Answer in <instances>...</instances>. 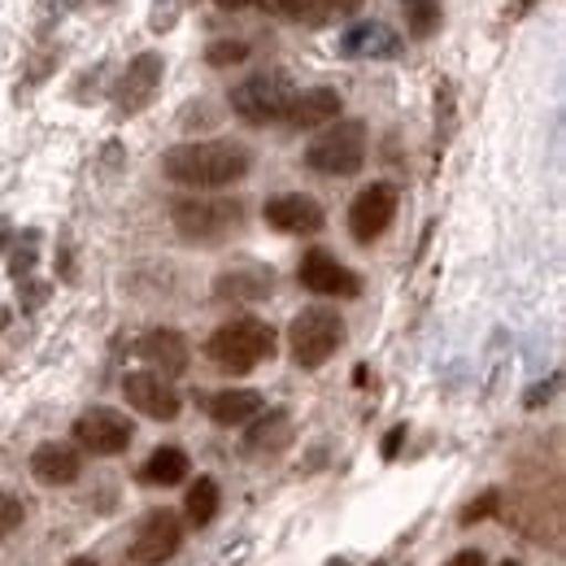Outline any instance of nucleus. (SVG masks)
Listing matches in <instances>:
<instances>
[{"label": "nucleus", "mask_w": 566, "mask_h": 566, "mask_svg": "<svg viewBox=\"0 0 566 566\" xmlns=\"http://www.w3.org/2000/svg\"><path fill=\"white\" fill-rule=\"evenodd\" d=\"M140 357L157 370V375H184L188 370V361H192V349H188V340L175 332V327H157V332H148L140 340Z\"/></svg>", "instance_id": "16"}, {"label": "nucleus", "mask_w": 566, "mask_h": 566, "mask_svg": "<svg viewBox=\"0 0 566 566\" xmlns=\"http://www.w3.org/2000/svg\"><path fill=\"white\" fill-rule=\"evenodd\" d=\"M262 213H266V222H271L275 231H283V235H314V231H323V222H327L323 206H318L314 197H305V192L271 197Z\"/></svg>", "instance_id": "13"}, {"label": "nucleus", "mask_w": 566, "mask_h": 566, "mask_svg": "<svg viewBox=\"0 0 566 566\" xmlns=\"http://www.w3.org/2000/svg\"><path fill=\"white\" fill-rule=\"evenodd\" d=\"M340 53H345V57H397V53H401V40H397L392 27L366 18V22H357V27L345 31Z\"/></svg>", "instance_id": "17"}, {"label": "nucleus", "mask_w": 566, "mask_h": 566, "mask_svg": "<svg viewBox=\"0 0 566 566\" xmlns=\"http://www.w3.org/2000/svg\"><path fill=\"white\" fill-rule=\"evenodd\" d=\"M401 440H406V427H392V431H388V440H384V458H397Z\"/></svg>", "instance_id": "29"}, {"label": "nucleus", "mask_w": 566, "mask_h": 566, "mask_svg": "<svg viewBox=\"0 0 566 566\" xmlns=\"http://www.w3.org/2000/svg\"><path fill=\"white\" fill-rule=\"evenodd\" d=\"M123 397H127L132 410H140L144 419H157V423H170V419H179V410H184V397H179L175 384H170L166 375H157V370H132V375L123 379Z\"/></svg>", "instance_id": "9"}, {"label": "nucleus", "mask_w": 566, "mask_h": 566, "mask_svg": "<svg viewBox=\"0 0 566 566\" xmlns=\"http://www.w3.org/2000/svg\"><path fill=\"white\" fill-rule=\"evenodd\" d=\"M401 13L415 40H431L440 31V0H401Z\"/></svg>", "instance_id": "23"}, {"label": "nucleus", "mask_w": 566, "mask_h": 566, "mask_svg": "<svg viewBox=\"0 0 566 566\" xmlns=\"http://www.w3.org/2000/svg\"><path fill=\"white\" fill-rule=\"evenodd\" d=\"M66 566H96V563H92V558H71Z\"/></svg>", "instance_id": "31"}, {"label": "nucleus", "mask_w": 566, "mask_h": 566, "mask_svg": "<svg viewBox=\"0 0 566 566\" xmlns=\"http://www.w3.org/2000/svg\"><path fill=\"white\" fill-rule=\"evenodd\" d=\"M496 510H501V493H496V489H489L480 501H471V505L462 510V523H467V527H471V523H484V518H493Z\"/></svg>", "instance_id": "27"}, {"label": "nucleus", "mask_w": 566, "mask_h": 566, "mask_svg": "<svg viewBox=\"0 0 566 566\" xmlns=\"http://www.w3.org/2000/svg\"><path fill=\"white\" fill-rule=\"evenodd\" d=\"M340 92L336 87H305V92H292V101H287V114H283V123L287 127H327V123H336L340 118Z\"/></svg>", "instance_id": "14"}, {"label": "nucleus", "mask_w": 566, "mask_h": 566, "mask_svg": "<svg viewBox=\"0 0 566 566\" xmlns=\"http://www.w3.org/2000/svg\"><path fill=\"white\" fill-rule=\"evenodd\" d=\"M170 222L192 244H218L244 222V201H235V197L231 201L227 197H197L192 192V197H179L170 206Z\"/></svg>", "instance_id": "4"}, {"label": "nucleus", "mask_w": 566, "mask_h": 566, "mask_svg": "<svg viewBox=\"0 0 566 566\" xmlns=\"http://www.w3.org/2000/svg\"><path fill=\"white\" fill-rule=\"evenodd\" d=\"M184 545V518L175 510H148L132 536V563L161 566Z\"/></svg>", "instance_id": "8"}, {"label": "nucleus", "mask_w": 566, "mask_h": 566, "mask_svg": "<svg viewBox=\"0 0 566 566\" xmlns=\"http://www.w3.org/2000/svg\"><path fill=\"white\" fill-rule=\"evenodd\" d=\"M161 170L170 184L210 192V188H231L253 170V153L235 140H188L166 148Z\"/></svg>", "instance_id": "1"}, {"label": "nucleus", "mask_w": 566, "mask_h": 566, "mask_svg": "<svg viewBox=\"0 0 566 566\" xmlns=\"http://www.w3.org/2000/svg\"><path fill=\"white\" fill-rule=\"evenodd\" d=\"M266 410V397L258 388H222L210 397V419L218 427H240L253 423Z\"/></svg>", "instance_id": "18"}, {"label": "nucleus", "mask_w": 566, "mask_h": 566, "mask_svg": "<svg viewBox=\"0 0 566 566\" xmlns=\"http://www.w3.org/2000/svg\"><path fill=\"white\" fill-rule=\"evenodd\" d=\"M397 206H401V197H397L392 184H370V188H361L354 197V206H349V235H354L357 244L379 240V235L392 227Z\"/></svg>", "instance_id": "10"}, {"label": "nucleus", "mask_w": 566, "mask_h": 566, "mask_svg": "<svg viewBox=\"0 0 566 566\" xmlns=\"http://www.w3.org/2000/svg\"><path fill=\"white\" fill-rule=\"evenodd\" d=\"M22 518H27V505H22L13 493H4V489H0V541H4V536H13V532L22 527Z\"/></svg>", "instance_id": "24"}, {"label": "nucleus", "mask_w": 566, "mask_h": 566, "mask_svg": "<svg viewBox=\"0 0 566 566\" xmlns=\"http://www.w3.org/2000/svg\"><path fill=\"white\" fill-rule=\"evenodd\" d=\"M266 4H275V13H280V18L310 22V27H314V13H318V4H323V0H266Z\"/></svg>", "instance_id": "26"}, {"label": "nucleus", "mask_w": 566, "mask_h": 566, "mask_svg": "<svg viewBox=\"0 0 566 566\" xmlns=\"http://www.w3.org/2000/svg\"><path fill=\"white\" fill-rule=\"evenodd\" d=\"M161 74H166V62H161V53H140L127 74L118 78V92H114V105H118V114H140L153 105V96L161 92Z\"/></svg>", "instance_id": "12"}, {"label": "nucleus", "mask_w": 566, "mask_h": 566, "mask_svg": "<svg viewBox=\"0 0 566 566\" xmlns=\"http://www.w3.org/2000/svg\"><path fill=\"white\" fill-rule=\"evenodd\" d=\"M501 566H518V563H501Z\"/></svg>", "instance_id": "32"}, {"label": "nucleus", "mask_w": 566, "mask_h": 566, "mask_svg": "<svg viewBox=\"0 0 566 566\" xmlns=\"http://www.w3.org/2000/svg\"><path fill=\"white\" fill-rule=\"evenodd\" d=\"M275 349H280L275 327H266L262 318H231V323H222L206 340L210 361L218 370H227V375H249L253 366L271 361Z\"/></svg>", "instance_id": "2"}, {"label": "nucleus", "mask_w": 566, "mask_h": 566, "mask_svg": "<svg viewBox=\"0 0 566 566\" xmlns=\"http://www.w3.org/2000/svg\"><path fill=\"white\" fill-rule=\"evenodd\" d=\"M444 566H484V554L480 549H462V554H453Z\"/></svg>", "instance_id": "28"}, {"label": "nucleus", "mask_w": 566, "mask_h": 566, "mask_svg": "<svg viewBox=\"0 0 566 566\" xmlns=\"http://www.w3.org/2000/svg\"><path fill=\"white\" fill-rule=\"evenodd\" d=\"M188 471H192L188 453H184V449H175V444H161V449H157V453L140 467V484H153V489H175V484H184V480H188Z\"/></svg>", "instance_id": "20"}, {"label": "nucleus", "mask_w": 566, "mask_h": 566, "mask_svg": "<svg viewBox=\"0 0 566 566\" xmlns=\"http://www.w3.org/2000/svg\"><path fill=\"white\" fill-rule=\"evenodd\" d=\"M305 166L332 179H349L366 166V123L361 118H336L323 127V136L305 148Z\"/></svg>", "instance_id": "5"}, {"label": "nucleus", "mask_w": 566, "mask_h": 566, "mask_svg": "<svg viewBox=\"0 0 566 566\" xmlns=\"http://www.w3.org/2000/svg\"><path fill=\"white\" fill-rule=\"evenodd\" d=\"M218 501H222L218 480H210V475H197V484L188 489V501H184L188 523H192V527H210L213 514H218Z\"/></svg>", "instance_id": "21"}, {"label": "nucleus", "mask_w": 566, "mask_h": 566, "mask_svg": "<svg viewBox=\"0 0 566 566\" xmlns=\"http://www.w3.org/2000/svg\"><path fill=\"white\" fill-rule=\"evenodd\" d=\"M296 280H301L305 292H314V296H336V301H349V296L361 292V280H357L345 262H336L327 249H310V253L301 258Z\"/></svg>", "instance_id": "11"}, {"label": "nucleus", "mask_w": 566, "mask_h": 566, "mask_svg": "<svg viewBox=\"0 0 566 566\" xmlns=\"http://www.w3.org/2000/svg\"><path fill=\"white\" fill-rule=\"evenodd\" d=\"M218 9H258V4H266V0H213Z\"/></svg>", "instance_id": "30"}, {"label": "nucleus", "mask_w": 566, "mask_h": 566, "mask_svg": "<svg viewBox=\"0 0 566 566\" xmlns=\"http://www.w3.org/2000/svg\"><path fill=\"white\" fill-rule=\"evenodd\" d=\"M275 287V275L266 266H235L213 280V296L222 301H266Z\"/></svg>", "instance_id": "19"}, {"label": "nucleus", "mask_w": 566, "mask_h": 566, "mask_svg": "<svg viewBox=\"0 0 566 566\" xmlns=\"http://www.w3.org/2000/svg\"><path fill=\"white\" fill-rule=\"evenodd\" d=\"M31 475H35L44 489H66V484H74V480L83 475V458H78L74 444L49 440V444H40V449L31 453Z\"/></svg>", "instance_id": "15"}, {"label": "nucleus", "mask_w": 566, "mask_h": 566, "mask_svg": "<svg viewBox=\"0 0 566 566\" xmlns=\"http://www.w3.org/2000/svg\"><path fill=\"white\" fill-rule=\"evenodd\" d=\"M287 101H292V83L283 71H262L249 74L244 83L231 87V109L249 123V127H266V123H280L287 114Z\"/></svg>", "instance_id": "6"}, {"label": "nucleus", "mask_w": 566, "mask_h": 566, "mask_svg": "<svg viewBox=\"0 0 566 566\" xmlns=\"http://www.w3.org/2000/svg\"><path fill=\"white\" fill-rule=\"evenodd\" d=\"M287 440H292V419H287L283 410H275V415H266L262 423L249 431L244 449H249V453H275V449H283Z\"/></svg>", "instance_id": "22"}, {"label": "nucleus", "mask_w": 566, "mask_h": 566, "mask_svg": "<svg viewBox=\"0 0 566 566\" xmlns=\"http://www.w3.org/2000/svg\"><path fill=\"white\" fill-rule=\"evenodd\" d=\"M345 345V318L332 310V305H310L292 318L287 327V349H292V361L301 370H318L327 366L336 349Z\"/></svg>", "instance_id": "3"}, {"label": "nucleus", "mask_w": 566, "mask_h": 566, "mask_svg": "<svg viewBox=\"0 0 566 566\" xmlns=\"http://www.w3.org/2000/svg\"><path fill=\"white\" fill-rule=\"evenodd\" d=\"M132 436H136V427L127 423V415H118L109 406H92L74 419V444H83L96 458H118L132 444Z\"/></svg>", "instance_id": "7"}, {"label": "nucleus", "mask_w": 566, "mask_h": 566, "mask_svg": "<svg viewBox=\"0 0 566 566\" xmlns=\"http://www.w3.org/2000/svg\"><path fill=\"white\" fill-rule=\"evenodd\" d=\"M244 57H249V44H240V40H218V44H210V53H206L210 66H240Z\"/></svg>", "instance_id": "25"}]
</instances>
